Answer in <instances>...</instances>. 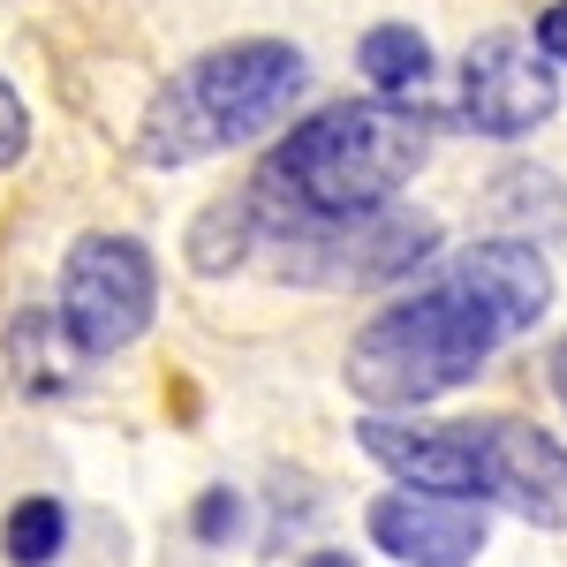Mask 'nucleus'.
<instances>
[{"label": "nucleus", "mask_w": 567, "mask_h": 567, "mask_svg": "<svg viewBox=\"0 0 567 567\" xmlns=\"http://www.w3.org/2000/svg\"><path fill=\"white\" fill-rule=\"evenodd\" d=\"M432 130L409 106H326L280 136V152L265 159L258 197H280L288 219H355L379 213L401 182L416 175Z\"/></svg>", "instance_id": "1"}, {"label": "nucleus", "mask_w": 567, "mask_h": 567, "mask_svg": "<svg viewBox=\"0 0 567 567\" xmlns=\"http://www.w3.org/2000/svg\"><path fill=\"white\" fill-rule=\"evenodd\" d=\"M303 76H310V61L280 39L213 45L152 99V114L136 130V159L144 167H197L213 152H235V144L265 136L296 106Z\"/></svg>", "instance_id": "2"}, {"label": "nucleus", "mask_w": 567, "mask_h": 567, "mask_svg": "<svg viewBox=\"0 0 567 567\" xmlns=\"http://www.w3.org/2000/svg\"><path fill=\"white\" fill-rule=\"evenodd\" d=\"M499 349V326L462 288H424L409 303L379 310L349 349V393L363 409H416L439 393L470 386Z\"/></svg>", "instance_id": "3"}, {"label": "nucleus", "mask_w": 567, "mask_h": 567, "mask_svg": "<svg viewBox=\"0 0 567 567\" xmlns=\"http://www.w3.org/2000/svg\"><path fill=\"white\" fill-rule=\"evenodd\" d=\"M288 250L280 280L296 288H379L439 250V227L424 213H355V219H280Z\"/></svg>", "instance_id": "4"}, {"label": "nucleus", "mask_w": 567, "mask_h": 567, "mask_svg": "<svg viewBox=\"0 0 567 567\" xmlns=\"http://www.w3.org/2000/svg\"><path fill=\"white\" fill-rule=\"evenodd\" d=\"M152 303H159V272L136 235H84L61 265V326L76 355H114L144 341Z\"/></svg>", "instance_id": "5"}, {"label": "nucleus", "mask_w": 567, "mask_h": 567, "mask_svg": "<svg viewBox=\"0 0 567 567\" xmlns=\"http://www.w3.org/2000/svg\"><path fill=\"white\" fill-rule=\"evenodd\" d=\"M477 446V499L515 507L537 529H567V446L523 416H477L462 424Z\"/></svg>", "instance_id": "6"}, {"label": "nucleus", "mask_w": 567, "mask_h": 567, "mask_svg": "<svg viewBox=\"0 0 567 567\" xmlns=\"http://www.w3.org/2000/svg\"><path fill=\"white\" fill-rule=\"evenodd\" d=\"M560 106V76L553 61L515 31H484L462 61V122L484 136H529L553 122Z\"/></svg>", "instance_id": "7"}, {"label": "nucleus", "mask_w": 567, "mask_h": 567, "mask_svg": "<svg viewBox=\"0 0 567 567\" xmlns=\"http://www.w3.org/2000/svg\"><path fill=\"white\" fill-rule=\"evenodd\" d=\"M371 545L393 553L401 567H470L484 553V515L477 499H439V492H386L371 499Z\"/></svg>", "instance_id": "8"}, {"label": "nucleus", "mask_w": 567, "mask_h": 567, "mask_svg": "<svg viewBox=\"0 0 567 567\" xmlns=\"http://www.w3.org/2000/svg\"><path fill=\"white\" fill-rule=\"evenodd\" d=\"M355 446L393 470L409 492H439V499H477V446L462 424H401V416H363Z\"/></svg>", "instance_id": "9"}, {"label": "nucleus", "mask_w": 567, "mask_h": 567, "mask_svg": "<svg viewBox=\"0 0 567 567\" xmlns=\"http://www.w3.org/2000/svg\"><path fill=\"white\" fill-rule=\"evenodd\" d=\"M446 288H462V296L499 326V341H507V333H529V326L553 310V272H545V258H537L529 243H507V235L462 250L454 272H446Z\"/></svg>", "instance_id": "10"}, {"label": "nucleus", "mask_w": 567, "mask_h": 567, "mask_svg": "<svg viewBox=\"0 0 567 567\" xmlns=\"http://www.w3.org/2000/svg\"><path fill=\"white\" fill-rule=\"evenodd\" d=\"M355 69L393 99V91H416L432 76V45H424V31H409V23H379V31H363V45H355Z\"/></svg>", "instance_id": "11"}, {"label": "nucleus", "mask_w": 567, "mask_h": 567, "mask_svg": "<svg viewBox=\"0 0 567 567\" xmlns=\"http://www.w3.org/2000/svg\"><path fill=\"white\" fill-rule=\"evenodd\" d=\"M250 243H258V197L243 189V197H219L213 213L197 219L189 258H197V272H235V265L250 258Z\"/></svg>", "instance_id": "12"}, {"label": "nucleus", "mask_w": 567, "mask_h": 567, "mask_svg": "<svg viewBox=\"0 0 567 567\" xmlns=\"http://www.w3.org/2000/svg\"><path fill=\"white\" fill-rule=\"evenodd\" d=\"M61 349H76V341H61L53 318H16L8 326V363H16V379L31 393H61L76 379V355H61Z\"/></svg>", "instance_id": "13"}, {"label": "nucleus", "mask_w": 567, "mask_h": 567, "mask_svg": "<svg viewBox=\"0 0 567 567\" xmlns=\"http://www.w3.org/2000/svg\"><path fill=\"white\" fill-rule=\"evenodd\" d=\"M61 545H69V507H61V499H16V507H8L0 553L16 567H53Z\"/></svg>", "instance_id": "14"}, {"label": "nucleus", "mask_w": 567, "mask_h": 567, "mask_svg": "<svg viewBox=\"0 0 567 567\" xmlns=\"http://www.w3.org/2000/svg\"><path fill=\"white\" fill-rule=\"evenodd\" d=\"M560 182H545L537 167H515V175L492 189V219L499 227H523V235H560ZM523 235H507V243H523Z\"/></svg>", "instance_id": "15"}, {"label": "nucleus", "mask_w": 567, "mask_h": 567, "mask_svg": "<svg viewBox=\"0 0 567 567\" xmlns=\"http://www.w3.org/2000/svg\"><path fill=\"white\" fill-rule=\"evenodd\" d=\"M197 537H205V545H235V537H243V499H235V492H205V499H197Z\"/></svg>", "instance_id": "16"}, {"label": "nucleus", "mask_w": 567, "mask_h": 567, "mask_svg": "<svg viewBox=\"0 0 567 567\" xmlns=\"http://www.w3.org/2000/svg\"><path fill=\"white\" fill-rule=\"evenodd\" d=\"M23 144H31V114H23L16 84L0 76V167H16V159H23Z\"/></svg>", "instance_id": "17"}, {"label": "nucleus", "mask_w": 567, "mask_h": 567, "mask_svg": "<svg viewBox=\"0 0 567 567\" xmlns=\"http://www.w3.org/2000/svg\"><path fill=\"white\" fill-rule=\"evenodd\" d=\"M537 53H545V61H567V0H553V8L537 16Z\"/></svg>", "instance_id": "18"}, {"label": "nucleus", "mask_w": 567, "mask_h": 567, "mask_svg": "<svg viewBox=\"0 0 567 567\" xmlns=\"http://www.w3.org/2000/svg\"><path fill=\"white\" fill-rule=\"evenodd\" d=\"M553 393H560V401H567V341H560V349H553Z\"/></svg>", "instance_id": "19"}, {"label": "nucleus", "mask_w": 567, "mask_h": 567, "mask_svg": "<svg viewBox=\"0 0 567 567\" xmlns=\"http://www.w3.org/2000/svg\"><path fill=\"white\" fill-rule=\"evenodd\" d=\"M303 567H355L349 553H318V560H303Z\"/></svg>", "instance_id": "20"}]
</instances>
